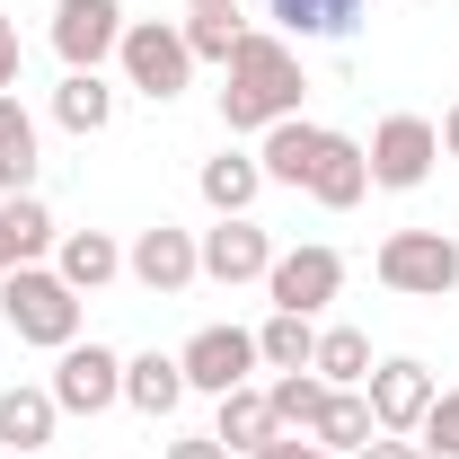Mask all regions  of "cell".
I'll list each match as a JSON object with an SVG mask.
<instances>
[{"label":"cell","mask_w":459,"mask_h":459,"mask_svg":"<svg viewBox=\"0 0 459 459\" xmlns=\"http://www.w3.org/2000/svg\"><path fill=\"white\" fill-rule=\"evenodd\" d=\"M362 398H371V415H380V433H424V415H433V398H442V380L415 362V353H389V362H371V380H362Z\"/></svg>","instance_id":"cell-7"},{"label":"cell","mask_w":459,"mask_h":459,"mask_svg":"<svg viewBox=\"0 0 459 459\" xmlns=\"http://www.w3.org/2000/svg\"><path fill=\"white\" fill-rule=\"evenodd\" d=\"M353 459H424V442H406V433H371Z\"/></svg>","instance_id":"cell-31"},{"label":"cell","mask_w":459,"mask_h":459,"mask_svg":"<svg viewBox=\"0 0 459 459\" xmlns=\"http://www.w3.org/2000/svg\"><path fill=\"white\" fill-rule=\"evenodd\" d=\"M169 459H230V451L212 442V433H195V442H169Z\"/></svg>","instance_id":"cell-33"},{"label":"cell","mask_w":459,"mask_h":459,"mask_svg":"<svg viewBox=\"0 0 459 459\" xmlns=\"http://www.w3.org/2000/svg\"><path fill=\"white\" fill-rule=\"evenodd\" d=\"M124 274L151 291V300H177V291L204 274V247H195V230L151 221V230H133V247H124Z\"/></svg>","instance_id":"cell-8"},{"label":"cell","mask_w":459,"mask_h":459,"mask_svg":"<svg viewBox=\"0 0 459 459\" xmlns=\"http://www.w3.org/2000/svg\"><path fill=\"white\" fill-rule=\"evenodd\" d=\"M300 195L327 204V212H353V204L371 195V160H362V142H353V133H327V142H318V169H309Z\"/></svg>","instance_id":"cell-13"},{"label":"cell","mask_w":459,"mask_h":459,"mask_svg":"<svg viewBox=\"0 0 459 459\" xmlns=\"http://www.w3.org/2000/svg\"><path fill=\"white\" fill-rule=\"evenodd\" d=\"M318 142H327V124H309V115L265 124V142H256V169H265V186H309V169H318Z\"/></svg>","instance_id":"cell-14"},{"label":"cell","mask_w":459,"mask_h":459,"mask_svg":"<svg viewBox=\"0 0 459 459\" xmlns=\"http://www.w3.org/2000/svg\"><path fill=\"white\" fill-rule=\"evenodd\" d=\"M371 265L398 300H442V291H459V238L451 230H389Z\"/></svg>","instance_id":"cell-3"},{"label":"cell","mask_w":459,"mask_h":459,"mask_svg":"<svg viewBox=\"0 0 459 459\" xmlns=\"http://www.w3.org/2000/svg\"><path fill=\"white\" fill-rule=\"evenodd\" d=\"M300 54H291L283 36H265V27H247L238 36V54H230V89H221V124L230 133H265V124H283L300 115Z\"/></svg>","instance_id":"cell-1"},{"label":"cell","mask_w":459,"mask_h":459,"mask_svg":"<svg viewBox=\"0 0 459 459\" xmlns=\"http://www.w3.org/2000/svg\"><path fill=\"white\" fill-rule=\"evenodd\" d=\"M274 18L291 36H353L362 27V0H274Z\"/></svg>","instance_id":"cell-28"},{"label":"cell","mask_w":459,"mask_h":459,"mask_svg":"<svg viewBox=\"0 0 459 459\" xmlns=\"http://www.w3.org/2000/svg\"><path fill=\"white\" fill-rule=\"evenodd\" d=\"M195 186H204V204H212L221 221H238V212L265 195V169H256V151H221V160H204Z\"/></svg>","instance_id":"cell-19"},{"label":"cell","mask_w":459,"mask_h":459,"mask_svg":"<svg viewBox=\"0 0 459 459\" xmlns=\"http://www.w3.org/2000/svg\"><path fill=\"white\" fill-rule=\"evenodd\" d=\"M36 186V115L0 89V195H27Z\"/></svg>","instance_id":"cell-22"},{"label":"cell","mask_w":459,"mask_h":459,"mask_svg":"<svg viewBox=\"0 0 459 459\" xmlns=\"http://www.w3.org/2000/svg\"><path fill=\"white\" fill-rule=\"evenodd\" d=\"M424 451H459V389L433 398V415H424Z\"/></svg>","instance_id":"cell-29"},{"label":"cell","mask_w":459,"mask_h":459,"mask_svg":"<svg viewBox=\"0 0 459 459\" xmlns=\"http://www.w3.org/2000/svg\"><path fill=\"white\" fill-rule=\"evenodd\" d=\"M309 459H336V451H318V442H309Z\"/></svg>","instance_id":"cell-36"},{"label":"cell","mask_w":459,"mask_h":459,"mask_svg":"<svg viewBox=\"0 0 459 459\" xmlns=\"http://www.w3.org/2000/svg\"><path fill=\"white\" fill-rule=\"evenodd\" d=\"M283 424H274V406H265V389H230L221 398V424H212V442L221 451H265Z\"/></svg>","instance_id":"cell-23"},{"label":"cell","mask_w":459,"mask_h":459,"mask_svg":"<svg viewBox=\"0 0 459 459\" xmlns=\"http://www.w3.org/2000/svg\"><path fill=\"white\" fill-rule=\"evenodd\" d=\"M371 433H380V415H371V398H362V389H327V406H318V424H309V442H318V451H362V442H371Z\"/></svg>","instance_id":"cell-20"},{"label":"cell","mask_w":459,"mask_h":459,"mask_svg":"<svg viewBox=\"0 0 459 459\" xmlns=\"http://www.w3.org/2000/svg\"><path fill=\"white\" fill-rule=\"evenodd\" d=\"M115 62H124V89H142L151 107H169L177 89L195 80V54H186V27L177 18H133L124 45H115Z\"/></svg>","instance_id":"cell-4"},{"label":"cell","mask_w":459,"mask_h":459,"mask_svg":"<svg viewBox=\"0 0 459 459\" xmlns=\"http://www.w3.org/2000/svg\"><path fill=\"white\" fill-rule=\"evenodd\" d=\"M362 160H371V186H389V195H415L433 160H442V124H424V115H380V133L362 142Z\"/></svg>","instance_id":"cell-5"},{"label":"cell","mask_w":459,"mask_h":459,"mask_svg":"<svg viewBox=\"0 0 459 459\" xmlns=\"http://www.w3.org/2000/svg\"><path fill=\"white\" fill-rule=\"evenodd\" d=\"M344 291V256L336 247H274V265H265V300L274 309H291V318H318L327 300Z\"/></svg>","instance_id":"cell-6"},{"label":"cell","mask_w":459,"mask_h":459,"mask_svg":"<svg viewBox=\"0 0 459 459\" xmlns=\"http://www.w3.org/2000/svg\"><path fill=\"white\" fill-rule=\"evenodd\" d=\"M124 0H62L54 9V54H62V71H98V62L124 45Z\"/></svg>","instance_id":"cell-11"},{"label":"cell","mask_w":459,"mask_h":459,"mask_svg":"<svg viewBox=\"0 0 459 459\" xmlns=\"http://www.w3.org/2000/svg\"><path fill=\"white\" fill-rule=\"evenodd\" d=\"M265 406H274V424H283V433H309V424H318V406H327V380H318V371H274Z\"/></svg>","instance_id":"cell-26"},{"label":"cell","mask_w":459,"mask_h":459,"mask_svg":"<svg viewBox=\"0 0 459 459\" xmlns=\"http://www.w3.org/2000/svg\"><path fill=\"white\" fill-rule=\"evenodd\" d=\"M54 124H62V133H107V124H115V89H107V71H62V89H54Z\"/></svg>","instance_id":"cell-21"},{"label":"cell","mask_w":459,"mask_h":459,"mask_svg":"<svg viewBox=\"0 0 459 459\" xmlns=\"http://www.w3.org/2000/svg\"><path fill=\"white\" fill-rule=\"evenodd\" d=\"M195 247H204V274L230 283V291H238V283H265V265H274V238L247 221V212H238V221H212Z\"/></svg>","instance_id":"cell-12"},{"label":"cell","mask_w":459,"mask_h":459,"mask_svg":"<svg viewBox=\"0 0 459 459\" xmlns=\"http://www.w3.org/2000/svg\"><path fill=\"white\" fill-rule=\"evenodd\" d=\"M442 151H459V107H451V115H442Z\"/></svg>","instance_id":"cell-34"},{"label":"cell","mask_w":459,"mask_h":459,"mask_svg":"<svg viewBox=\"0 0 459 459\" xmlns=\"http://www.w3.org/2000/svg\"><path fill=\"white\" fill-rule=\"evenodd\" d=\"M309 371H318L327 389H362V380H371V336H362V327H318Z\"/></svg>","instance_id":"cell-24"},{"label":"cell","mask_w":459,"mask_h":459,"mask_svg":"<svg viewBox=\"0 0 459 459\" xmlns=\"http://www.w3.org/2000/svg\"><path fill=\"white\" fill-rule=\"evenodd\" d=\"M247 459H309V433H274L265 451H247Z\"/></svg>","instance_id":"cell-32"},{"label":"cell","mask_w":459,"mask_h":459,"mask_svg":"<svg viewBox=\"0 0 459 459\" xmlns=\"http://www.w3.org/2000/svg\"><path fill=\"white\" fill-rule=\"evenodd\" d=\"M238 36H247L238 9H186V54H195V62H221V71H230Z\"/></svg>","instance_id":"cell-27"},{"label":"cell","mask_w":459,"mask_h":459,"mask_svg":"<svg viewBox=\"0 0 459 459\" xmlns=\"http://www.w3.org/2000/svg\"><path fill=\"white\" fill-rule=\"evenodd\" d=\"M309 353H318V327L291 318V309H274V318L256 327V362H265V371H309Z\"/></svg>","instance_id":"cell-25"},{"label":"cell","mask_w":459,"mask_h":459,"mask_svg":"<svg viewBox=\"0 0 459 459\" xmlns=\"http://www.w3.org/2000/svg\"><path fill=\"white\" fill-rule=\"evenodd\" d=\"M54 238L62 230H54V212H45L36 195H0V274H9V265H36Z\"/></svg>","instance_id":"cell-17"},{"label":"cell","mask_w":459,"mask_h":459,"mask_svg":"<svg viewBox=\"0 0 459 459\" xmlns=\"http://www.w3.org/2000/svg\"><path fill=\"white\" fill-rule=\"evenodd\" d=\"M177 362H186V389H204V398H230V389H247V371H265L256 327H195Z\"/></svg>","instance_id":"cell-10"},{"label":"cell","mask_w":459,"mask_h":459,"mask_svg":"<svg viewBox=\"0 0 459 459\" xmlns=\"http://www.w3.org/2000/svg\"><path fill=\"white\" fill-rule=\"evenodd\" d=\"M54 424H62V406L54 389H0V451H45L54 442Z\"/></svg>","instance_id":"cell-18"},{"label":"cell","mask_w":459,"mask_h":459,"mask_svg":"<svg viewBox=\"0 0 459 459\" xmlns=\"http://www.w3.org/2000/svg\"><path fill=\"white\" fill-rule=\"evenodd\" d=\"M54 274L71 291H107L115 274H124V247H115L107 230H62L54 238Z\"/></svg>","instance_id":"cell-15"},{"label":"cell","mask_w":459,"mask_h":459,"mask_svg":"<svg viewBox=\"0 0 459 459\" xmlns=\"http://www.w3.org/2000/svg\"><path fill=\"white\" fill-rule=\"evenodd\" d=\"M424 459H459V451H424Z\"/></svg>","instance_id":"cell-37"},{"label":"cell","mask_w":459,"mask_h":459,"mask_svg":"<svg viewBox=\"0 0 459 459\" xmlns=\"http://www.w3.org/2000/svg\"><path fill=\"white\" fill-rule=\"evenodd\" d=\"M18 62H27V45H18V18L0 9V89H18Z\"/></svg>","instance_id":"cell-30"},{"label":"cell","mask_w":459,"mask_h":459,"mask_svg":"<svg viewBox=\"0 0 459 459\" xmlns=\"http://www.w3.org/2000/svg\"><path fill=\"white\" fill-rule=\"evenodd\" d=\"M45 389H54L62 415H107V406H124V353L115 344H62Z\"/></svg>","instance_id":"cell-9"},{"label":"cell","mask_w":459,"mask_h":459,"mask_svg":"<svg viewBox=\"0 0 459 459\" xmlns=\"http://www.w3.org/2000/svg\"><path fill=\"white\" fill-rule=\"evenodd\" d=\"M186 9H238V0H186Z\"/></svg>","instance_id":"cell-35"},{"label":"cell","mask_w":459,"mask_h":459,"mask_svg":"<svg viewBox=\"0 0 459 459\" xmlns=\"http://www.w3.org/2000/svg\"><path fill=\"white\" fill-rule=\"evenodd\" d=\"M0 318H9L18 344L62 353V344H80V291L62 283L54 265H9V274H0Z\"/></svg>","instance_id":"cell-2"},{"label":"cell","mask_w":459,"mask_h":459,"mask_svg":"<svg viewBox=\"0 0 459 459\" xmlns=\"http://www.w3.org/2000/svg\"><path fill=\"white\" fill-rule=\"evenodd\" d=\"M124 406L151 415V424L177 415V406H186V362H177V353H133V362H124Z\"/></svg>","instance_id":"cell-16"}]
</instances>
